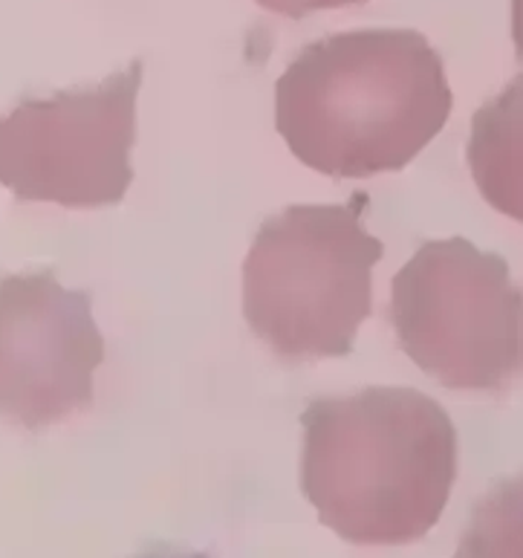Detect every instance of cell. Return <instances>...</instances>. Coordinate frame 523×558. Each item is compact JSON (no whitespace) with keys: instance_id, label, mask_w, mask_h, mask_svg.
<instances>
[{"instance_id":"6da1fadb","label":"cell","mask_w":523,"mask_h":558,"mask_svg":"<svg viewBox=\"0 0 523 558\" xmlns=\"http://www.w3.org/2000/svg\"><path fill=\"white\" fill-rule=\"evenodd\" d=\"M440 52L416 29H356L307 44L275 84V128L318 174L402 171L451 117Z\"/></svg>"},{"instance_id":"7a4b0ae2","label":"cell","mask_w":523,"mask_h":558,"mask_svg":"<svg viewBox=\"0 0 523 558\" xmlns=\"http://www.w3.org/2000/svg\"><path fill=\"white\" fill-rule=\"evenodd\" d=\"M301 492L350 544L399 547L434 530L458 477V428L416 388L370 385L301 414Z\"/></svg>"},{"instance_id":"3957f363","label":"cell","mask_w":523,"mask_h":558,"mask_svg":"<svg viewBox=\"0 0 523 558\" xmlns=\"http://www.w3.org/2000/svg\"><path fill=\"white\" fill-rule=\"evenodd\" d=\"M367 197L287 206L260 223L243 260V318L287 362L353 353L374 313L385 243L362 226Z\"/></svg>"},{"instance_id":"277c9868","label":"cell","mask_w":523,"mask_h":558,"mask_svg":"<svg viewBox=\"0 0 523 558\" xmlns=\"http://www.w3.org/2000/svg\"><path fill=\"white\" fill-rule=\"evenodd\" d=\"M399 348L451 391H507L523 379V290L498 252L428 241L393 276Z\"/></svg>"},{"instance_id":"5b68a950","label":"cell","mask_w":523,"mask_h":558,"mask_svg":"<svg viewBox=\"0 0 523 558\" xmlns=\"http://www.w3.org/2000/svg\"><path fill=\"white\" fill-rule=\"evenodd\" d=\"M142 59L105 82L24 99L0 117V185L24 203L105 209L133 183Z\"/></svg>"},{"instance_id":"8992f818","label":"cell","mask_w":523,"mask_h":558,"mask_svg":"<svg viewBox=\"0 0 523 558\" xmlns=\"http://www.w3.org/2000/svg\"><path fill=\"white\" fill-rule=\"evenodd\" d=\"M105 336L93 295L66 290L52 269L0 278V420L29 432L93 405Z\"/></svg>"},{"instance_id":"52a82bcc","label":"cell","mask_w":523,"mask_h":558,"mask_svg":"<svg viewBox=\"0 0 523 558\" xmlns=\"http://www.w3.org/2000/svg\"><path fill=\"white\" fill-rule=\"evenodd\" d=\"M465 159L483 201L523 223V73L477 108Z\"/></svg>"},{"instance_id":"ba28073f","label":"cell","mask_w":523,"mask_h":558,"mask_svg":"<svg viewBox=\"0 0 523 558\" xmlns=\"http://www.w3.org/2000/svg\"><path fill=\"white\" fill-rule=\"evenodd\" d=\"M454 558H523V472L477 500Z\"/></svg>"},{"instance_id":"9c48e42d","label":"cell","mask_w":523,"mask_h":558,"mask_svg":"<svg viewBox=\"0 0 523 558\" xmlns=\"http://www.w3.org/2000/svg\"><path fill=\"white\" fill-rule=\"evenodd\" d=\"M258 7L269 9L275 15L292 17V21H301V17L313 15V12H325V9H344V7H358V3H367V0H255Z\"/></svg>"},{"instance_id":"30bf717a","label":"cell","mask_w":523,"mask_h":558,"mask_svg":"<svg viewBox=\"0 0 523 558\" xmlns=\"http://www.w3.org/2000/svg\"><path fill=\"white\" fill-rule=\"evenodd\" d=\"M512 38H515L518 61L523 68V0H512Z\"/></svg>"},{"instance_id":"8fae6325","label":"cell","mask_w":523,"mask_h":558,"mask_svg":"<svg viewBox=\"0 0 523 558\" xmlns=\"http://www.w3.org/2000/svg\"><path fill=\"white\" fill-rule=\"evenodd\" d=\"M136 558H206V556H199V553L174 550V547H154V550L142 553V556Z\"/></svg>"}]
</instances>
